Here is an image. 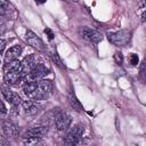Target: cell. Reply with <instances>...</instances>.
<instances>
[{
  "label": "cell",
  "mask_w": 146,
  "mask_h": 146,
  "mask_svg": "<svg viewBox=\"0 0 146 146\" xmlns=\"http://www.w3.org/2000/svg\"><path fill=\"white\" fill-rule=\"evenodd\" d=\"M68 102H70L71 106H72L75 111H78V112L82 111V105H81V103L79 102V99L75 97L74 94H70V96H68Z\"/></svg>",
  "instance_id": "obj_16"
},
{
  "label": "cell",
  "mask_w": 146,
  "mask_h": 146,
  "mask_svg": "<svg viewBox=\"0 0 146 146\" xmlns=\"http://www.w3.org/2000/svg\"><path fill=\"white\" fill-rule=\"evenodd\" d=\"M1 94H2V96L5 97V99H6L8 103L13 104L14 106H17V105H19V104L22 103L21 97H19L17 94H15V92L7 86V83H6V84H1Z\"/></svg>",
  "instance_id": "obj_5"
},
{
  "label": "cell",
  "mask_w": 146,
  "mask_h": 146,
  "mask_svg": "<svg viewBox=\"0 0 146 146\" xmlns=\"http://www.w3.org/2000/svg\"><path fill=\"white\" fill-rule=\"evenodd\" d=\"M8 5V1L7 0H0V7H5Z\"/></svg>",
  "instance_id": "obj_24"
},
{
  "label": "cell",
  "mask_w": 146,
  "mask_h": 146,
  "mask_svg": "<svg viewBox=\"0 0 146 146\" xmlns=\"http://www.w3.org/2000/svg\"><path fill=\"white\" fill-rule=\"evenodd\" d=\"M5 15V8L3 7H0V16Z\"/></svg>",
  "instance_id": "obj_26"
},
{
  "label": "cell",
  "mask_w": 146,
  "mask_h": 146,
  "mask_svg": "<svg viewBox=\"0 0 146 146\" xmlns=\"http://www.w3.org/2000/svg\"><path fill=\"white\" fill-rule=\"evenodd\" d=\"M22 106H23L25 114H27V115H33V114L38 113V111L40 108V106L34 100H25L22 103Z\"/></svg>",
  "instance_id": "obj_14"
},
{
  "label": "cell",
  "mask_w": 146,
  "mask_h": 146,
  "mask_svg": "<svg viewBox=\"0 0 146 146\" xmlns=\"http://www.w3.org/2000/svg\"><path fill=\"white\" fill-rule=\"evenodd\" d=\"M5 46H6V41H5L3 39H1V38H0V52L3 50Z\"/></svg>",
  "instance_id": "obj_23"
},
{
  "label": "cell",
  "mask_w": 146,
  "mask_h": 146,
  "mask_svg": "<svg viewBox=\"0 0 146 146\" xmlns=\"http://www.w3.org/2000/svg\"><path fill=\"white\" fill-rule=\"evenodd\" d=\"M73 1H78V0H73Z\"/></svg>",
  "instance_id": "obj_28"
},
{
  "label": "cell",
  "mask_w": 146,
  "mask_h": 146,
  "mask_svg": "<svg viewBox=\"0 0 146 146\" xmlns=\"http://www.w3.org/2000/svg\"><path fill=\"white\" fill-rule=\"evenodd\" d=\"M80 35L84 40H87L89 42H92V43H98L103 40V34L99 31L90 29V27H82L80 30Z\"/></svg>",
  "instance_id": "obj_3"
},
{
  "label": "cell",
  "mask_w": 146,
  "mask_h": 146,
  "mask_svg": "<svg viewBox=\"0 0 146 146\" xmlns=\"http://www.w3.org/2000/svg\"><path fill=\"white\" fill-rule=\"evenodd\" d=\"M47 133V128L46 127H33L24 132L23 138H29V137H43Z\"/></svg>",
  "instance_id": "obj_12"
},
{
  "label": "cell",
  "mask_w": 146,
  "mask_h": 146,
  "mask_svg": "<svg viewBox=\"0 0 146 146\" xmlns=\"http://www.w3.org/2000/svg\"><path fill=\"white\" fill-rule=\"evenodd\" d=\"M35 2L36 3H43V2H46V0H35Z\"/></svg>",
  "instance_id": "obj_27"
},
{
  "label": "cell",
  "mask_w": 146,
  "mask_h": 146,
  "mask_svg": "<svg viewBox=\"0 0 146 146\" xmlns=\"http://www.w3.org/2000/svg\"><path fill=\"white\" fill-rule=\"evenodd\" d=\"M55 124L58 130H66L71 124V116L66 113L59 112L55 115Z\"/></svg>",
  "instance_id": "obj_8"
},
{
  "label": "cell",
  "mask_w": 146,
  "mask_h": 146,
  "mask_svg": "<svg viewBox=\"0 0 146 146\" xmlns=\"http://www.w3.org/2000/svg\"><path fill=\"white\" fill-rule=\"evenodd\" d=\"M25 40H26L27 44H30L31 47H33V48H35V49H38L40 51L44 50V46H43L42 40L34 32H32L31 30H27L26 31V33H25Z\"/></svg>",
  "instance_id": "obj_7"
},
{
  "label": "cell",
  "mask_w": 146,
  "mask_h": 146,
  "mask_svg": "<svg viewBox=\"0 0 146 146\" xmlns=\"http://www.w3.org/2000/svg\"><path fill=\"white\" fill-rule=\"evenodd\" d=\"M35 88H36V81H30L23 87V92L27 98H30L31 100H34L35 99Z\"/></svg>",
  "instance_id": "obj_15"
},
{
  "label": "cell",
  "mask_w": 146,
  "mask_h": 146,
  "mask_svg": "<svg viewBox=\"0 0 146 146\" xmlns=\"http://www.w3.org/2000/svg\"><path fill=\"white\" fill-rule=\"evenodd\" d=\"M114 60H115V63H116V64H122V62H123L122 54L116 51V52L114 54Z\"/></svg>",
  "instance_id": "obj_19"
},
{
  "label": "cell",
  "mask_w": 146,
  "mask_h": 146,
  "mask_svg": "<svg viewBox=\"0 0 146 146\" xmlns=\"http://www.w3.org/2000/svg\"><path fill=\"white\" fill-rule=\"evenodd\" d=\"M0 113H2V114H5V113H7V110H6V106H5V104L0 100Z\"/></svg>",
  "instance_id": "obj_22"
},
{
  "label": "cell",
  "mask_w": 146,
  "mask_h": 146,
  "mask_svg": "<svg viewBox=\"0 0 146 146\" xmlns=\"http://www.w3.org/2000/svg\"><path fill=\"white\" fill-rule=\"evenodd\" d=\"M144 68H145V63H143V64H141V67H140V73H141V75H144Z\"/></svg>",
  "instance_id": "obj_25"
},
{
  "label": "cell",
  "mask_w": 146,
  "mask_h": 146,
  "mask_svg": "<svg viewBox=\"0 0 146 146\" xmlns=\"http://www.w3.org/2000/svg\"><path fill=\"white\" fill-rule=\"evenodd\" d=\"M82 133H83V125L82 124H76L74 125L67 133H66V137H65V143L66 144H70V145H74V144H78L82 137Z\"/></svg>",
  "instance_id": "obj_4"
},
{
  "label": "cell",
  "mask_w": 146,
  "mask_h": 146,
  "mask_svg": "<svg viewBox=\"0 0 146 146\" xmlns=\"http://www.w3.org/2000/svg\"><path fill=\"white\" fill-rule=\"evenodd\" d=\"M50 56H51V59L54 60V63H55L59 68H65V65L63 64V62H62L60 57L58 56V54H57L56 51H52V52L50 54Z\"/></svg>",
  "instance_id": "obj_17"
},
{
  "label": "cell",
  "mask_w": 146,
  "mask_h": 146,
  "mask_svg": "<svg viewBox=\"0 0 146 146\" xmlns=\"http://www.w3.org/2000/svg\"><path fill=\"white\" fill-rule=\"evenodd\" d=\"M23 78L21 70H6L5 71V82L7 84H16Z\"/></svg>",
  "instance_id": "obj_9"
},
{
  "label": "cell",
  "mask_w": 146,
  "mask_h": 146,
  "mask_svg": "<svg viewBox=\"0 0 146 146\" xmlns=\"http://www.w3.org/2000/svg\"><path fill=\"white\" fill-rule=\"evenodd\" d=\"M138 60H139L138 56H137L136 54H131V56H130V64H131L132 66H136V65L138 64Z\"/></svg>",
  "instance_id": "obj_20"
},
{
  "label": "cell",
  "mask_w": 146,
  "mask_h": 146,
  "mask_svg": "<svg viewBox=\"0 0 146 146\" xmlns=\"http://www.w3.org/2000/svg\"><path fill=\"white\" fill-rule=\"evenodd\" d=\"M22 52V47L21 46H14L11 48H9L5 55V63H9V62H13L15 59H17L19 57Z\"/></svg>",
  "instance_id": "obj_11"
},
{
  "label": "cell",
  "mask_w": 146,
  "mask_h": 146,
  "mask_svg": "<svg viewBox=\"0 0 146 146\" xmlns=\"http://www.w3.org/2000/svg\"><path fill=\"white\" fill-rule=\"evenodd\" d=\"M34 65H35V58H34V56L33 55L26 56L22 60V63H21V71H22L23 76L24 75H27L30 73V71L34 67Z\"/></svg>",
  "instance_id": "obj_10"
},
{
  "label": "cell",
  "mask_w": 146,
  "mask_h": 146,
  "mask_svg": "<svg viewBox=\"0 0 146 146\" xmlns=\"http://www.w3.org/2000/svg\"><path fill=\"white\" fill-rule=\"evenodd\" d=\"M52 89V82L50 80H39L36 81V88H35V99L34 100H40L46 98Z\"/></svg>",
  "instance_id": "obj_2"
},
{
  "label": "cell",
  "mask_w": 146,
  "mask_h": 146,
  "mask_svg": "<svg viewBox=\"0 0 146 146\" xmlns=\"http://www.w3.org/2000/svg\"><path fill=\"white\" fill-rule=\"evenodd\" d=\"M40 140H41V137H29V138H24V144L34 145V144H38Z\"/></svg>",
  "instance_id": "obj_18"
},
{
  "label": "cell",
  "mask_w": 146,
  "mask_h": 146,
  "mask_svg": "<svg viewBox=\"0 0 146 146\" xmlns=\"http://www.w3.org/2000/svg\"><path fill=\"white\" fill-rule=\"evenodd\" d=\"M44 33L48 35V39H49V40H52V38H54V33L51 32V30H50V29L46 27V29H44Z\"/></svg>",
  "instance_id": "obj_21"
},
{
  "label": "cell",
  "mask_w": 146,
  "mask_h": 146,
  "mask_svg": "<svg viewBox=\"0 0 146 146\" xmlns=\"http://www.w3.org/2000/svg\"><path fill=\"white\" fill-rule=\"evenodd\" d=\"M3 132H5L6 137H8V138H16V137H18V129L10 121H6L3 123Z\"/></svg>",
  "instance_id": "obj_13"
},
{
  "label": "cell",
  "mask_w": 146,
  "mask_h": 146,
  "mask_svg": "<svg viewBox=\"0 0 146 146\" xmlns=\"http://www.w3.org/2000/svg\"><path fill=\"white\" fill-rule=\"evenodd\" d=\"M108 41L114 46H124L130 41L131 33L128 30H120L108 34Z\"/></svg>",
  "instance_id": "obj_1"
},
{
  "label": "cell",
  "mask_w": 146,
  "mask_h": 146,
  "mask_svg": "<svg viewBox=\"0 0 146 146\" xmlns=\"http://www.w3.org/2000/svg\"><path fill=\"white\" fill-rule=\"evenodd\" d=\"M48 73H49V70L43 64H35L34 67L29 73V79L30 81H39Z\"/></svg>",
  "instance_id": "obj_6"
}]
</instances>
